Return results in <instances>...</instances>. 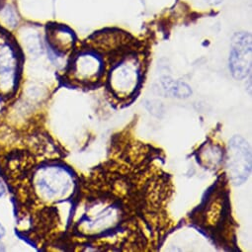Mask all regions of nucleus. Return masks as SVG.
Returning a JSON list of instances; mask_svg holds the SVG:
<instances>
[{
    "instance_id": "1",
    "label": "nucleus",
    "mask_w": 252,
    "mask_h": 252,
    "mask_svg": "<svg viewBox=\"0 0 252 252\" xmlns=\"http://www.w3.org/2000/svg\"><path fill=\"white\" fill-rule=\"evenodd\" d=\"M23 62L13 35L0 31V95H11L19 81Z\"/></svg>"
},
{
    "instance_id": "2",
    "label": "nucleus",
    "mask_w": 252,
    "mask_h": 252,
    "mask_svg": "<svg viewBox=\"0 0 252 252\" xmlns=\"http://www.w3.org/2000/svg\"><path fill=\"white\" fill-rule=\"evenodd\" d=\"M33 185L41 200L54 202L67 196L72 187V177L63 167L48 165L38 169L33 178Z\"/></svg>"
},
{
    "instance_id": "3",
    "label": "nucleus",
    "mask_w": 252,
    "mask_h": 252,
    "mask_svg": "<svg viewBox=\"0 0 252 252\" xmlns=\"http://www.w3.org/2000/svg\"><path fill=\"white\" fill-rule=\"evenodd\" d=\"M226 168L230 181L235 185L242 184L250 173V149L241 137H233L229 142Z\"/></svg>"
},
{
    "instance_id": "4",
    "label": "nucleus",
    "mask_w": 252,
    "mask_h": 252,
    "mask_svg": "<svg viewBox=\"0 0 252 252\" xmlns=\"http://www.w3.org/2000/svg\"><path fill=\"white\" fill-rule=\"evenodd\" d=\"M229 53V69L232 76L241 80L251 70V36L247 32L235 33L231 40Z\"/></svg>"
},
{
    "instance_id": "5",
    "label": "nucleus",
    "mask_w": 252,
    "mask_h": 252,
    "mask_svg": "<svg viewBox=\"0 0 252 252\" xmlns=\"http://www.w3.org/2000/svg\"><path fill=\"white\" fill-rule=\"evenodd\" d=\"M46 51L52 62H58L65 57L74 47L75 34L66 25L48 24L45 34Z\"/></svg>"
},
{
    "instance_id": "6",
    "label": "nucleus",
    "mask_w": 252,
    "mask_h": 252,
    "mask_svg": "<svg viewBox=\"0 0 252 252\" xmlns=\"http://www.w3.org/2000/svg\"><path fill=\"white\" fill-rule=\"evenodd\" d=\"M104 69V61L95 52L81 51L71 59L69 72L78 81L96 80Z\"/></svg>"
},
{
    "instance_id": "7",
    "label": "nucleus",
    "mask_w": 252,
    "mask_h": 252,
    "mask_svg": "<svg viewBox=\"0 0 252 252\" xmlns=\"http://www.w3.org/2000/svg\"><path fill=\"white\" fill-rule=\"evenodd\" d=\"M140 76V69L136 63L125 61L116 65L111 71V86L119 95H129L138 86Z\"/></svg>"
},
{
    "instance_id": "8",
    "label": "nucleus",
    "mask_w": 252,
    "mask_h": 252,
    "mask_svg": "<svg viewBox=\"0 0 252 252\" xmlns=\"http://www.w3.org/2000/svg\"><path fill=\"white\" fill-rule=\"evenodd\" d=\"M22 24L23 17L16 0H4L0 5V31L14 35Z\"/></svg>"
},
{
    "instance_id": "9",
    "label": "nucleus",
    "mask_w": 252,
    "mask_h": 252,
    "mask_svg": "<svg viewBox=\"0 0 252 252\" xmlns=\"http://www.w3.org/2000/svg\"><path fill=\"white\" fill-rule=\"evenodd\" d=\"M161 84L166 94L172 97L187 98L192 93L191 88L186 83L181 81H175L167 76L161 79Z\"/></svg>"
},
{
    "instance_id": "10",
    "label": "nucleus",
    "mask_w": 252,
    "mask_h": 252,
    "mask_svg": "<svg viewBox=\"0 0 252 252\" xmlns=\"http://www.w3.org/2000/svg\"><path fill=\"white\" fill-rule=\"evenodd\" d=\"M6 193V187L5 184L3 183V181L0 179V199H1Z\"/></svg>"
},
{
    "instance_id": "11",
    "label": "nucleus",
    "mask_w": 252,
    "mask_h": 252,
    "mask_svg": "<svg viewBox=\"0 0 252 252\" xmlns=\"http://www.w3.org/2000/svg\"><path fill=\"white\" fill-rule=\"evenodd\" d=\"M205 1L210 4V5H213V6H217V5H220V3H222L223 0H205Z\"/></svg>"
},
{
    "instance_id": "12",
    "label": "nucleus",
    "mask_w": 252,
    "mask_h": 252,
    "mask_svg": "<svg viewBox=\"0 0 252 252\" xmlns=\"http://www.w3.org/2000/svg\"><path fill=\"white\" fill-rule=\"evenodd\" d=\"M6 234V228L4 227V225L0 222V240H1Z\"/></svg>"
},
{
    "instance_id": "13",
    "label": "nucleus",
    "mask_w": 252,
    "mask_h": 252,
    "mask_svg": "<svg viewBox=\"0 0 252 252\" xmlns=\"http://www.w3.org/2000/svg\"><path fill=\"white\" fill-rule=\"evenodd\" d=\"M3 2H4V0H0V5H1Z\"/></svg>"
}]
</instances>
